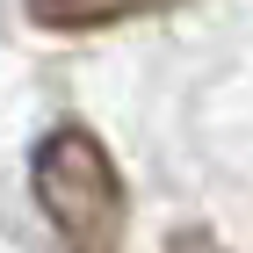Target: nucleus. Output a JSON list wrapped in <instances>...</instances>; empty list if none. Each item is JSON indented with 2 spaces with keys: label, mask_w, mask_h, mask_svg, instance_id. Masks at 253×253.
Returning a JSON list of instances; mask_svg holds the SVG:
<instances>
[{
  "label": "nucleus",
  "mask_w": 253,
  "mask_h": 253,
  "mask_svg": "<svg viewBox=\"0 0 253 253\" xmlns=\"http://www.w3.org/2000/svg\"><path fill=\"white\" fill-rule=\"evenodd\" d=\"M29 188H37L43 217L58 224L65 253H123V174L101 152V137L87 123H58L29 159Z\"/></svg>",
  "instance_id": "obj_1"
},
{
  "label": "nucleus",
  "mask_w": 253,
  "mask_h": 253,
  "mask_svg": "<svg viewBox=\"0 0 253 253\" xmlns=\"http://www.w3.org/2000/svg\"><path fill=\"white\" fill-rule=\"evenodd\" d=\"M37 29H109V22H130V15H159L174 0H22Z\"/></svg>",
  "instance_id": "obj_2"
},
{
  "label": "nucleus",
  "mask_w": 253,
  "mask_h": 253,
  "mask_svg": "<svg viewBox=\"0 0 253 253\" xmlns=\"http://www.w3.org/2000/svg\"><path fill=\"white\" fill-rule=\"evenodd\" d=\"M167 253H224V239H217L210 224H181V232L167 239Z\"/></svg>",
  "instance_id": "obj_3"
}]
</instances>
